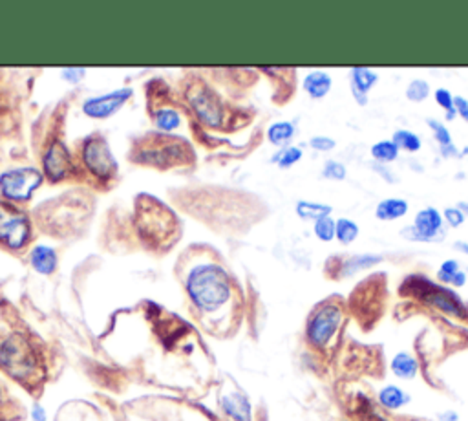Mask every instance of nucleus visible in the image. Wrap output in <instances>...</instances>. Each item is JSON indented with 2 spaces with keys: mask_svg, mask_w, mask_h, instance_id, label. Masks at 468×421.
<instances>
[{
  "mask_svg": "<svg viewBox=\"0 0 468 421\" xmlns=\"http://www.w3.org/2000/svg\"><path fill=\"white\" fill-rule=\"evenodd\" d=\"M333 85V79L328 72L322 70H313L304 78V90L307 92L311 99H322L329 94Z\"/></svg>",
  "mask_w": 468,
  "mask_h": 421,
  "instance_id": "14",
  "label": "nucleus"
},
{
  "mask_svg": "<svg viewBox=\"0 0 468 421\" xmlns=\"http://www.w3.org/2000/svg\"><path fill=\"white\" fill-rule=\"evenodd\" d=\"M187 103L191 105L192 110L196 112L201 123L209 127H220L223 121V107L222 101L216 97L211 88L203 85L191 86L185 94Z\"/></svg>",
  "mask_w": 468,
  "mask_h": 421,
  "instance_id": "10",
  "label": "nucleus"
},
{
  "mask_svg": "<svg viewBox=\"0 0 468 421\" xmlns=\"http://www.w3.org/2000/svg\"><path fill=\"white\" fill-rule=\"evenodd\" d=\"M434 97L439 107L445 110V116H447L448 121H452L457 116L456 108H454V95H452L450 90H447V88H437V90L434 92Z\"/></svg>",
  "mask_w": 468,
  "mask_h": 421,
  "instance_id": "30",
  "label": "nucleus"
},
{
  "mask_svg": "<svg viewBox=\"0 0 468 421\" xmlns=\"http://www.w3.org/2000/svg\"><path fill=\"white\" fill-rule=\"evenodd\" d=\"M64 79H66V81H72V82H77V81H81L83 79V73H85V70H79V68H75V70H64Z\"/></svg>",
  "mask_w": 468,
  "mask_h": 421,
  "instance_id": "38",
  "label": "nucleus"
},
{
  "mask_svg": "<svg viewBox=\"0 0 468 421\" xmlns=\"http://www.w3.org/2000/svg\"><path fill=\"white\" fill-rule=\"evenodd\" d=\"M457 271H461L459 262L454 260V258H448V260H445V262L441 264V267H439L437 280L441 284H448V286H452V280H454Z\"/></svg>",
  "mask_w": 468,
  "mask_h": 421,
  "instance_id": "33",
  "label": "nucleus"
},
{
  "mask_svg": "<svg viewBox=\"0 0 468 421\" xmlns=\"http://www.w3.org/2000/svg\"><path fill=\"white\" fill-rule=\"evenodd\" d=\"M390 368H392V372L395 378L413 379L419 372V363L410 352H399L393 356Z\"/></svg>",
  "mask_w": 468,
  "mask_h": 421,
  "instance_id": "17",
  "label": "nucleus"
},
{
  "mask_svg": "<svg viewBox=\"0 0 468 421\" xmlns=\"http://www.w3.org/2000/svg\"><path fill=\"white\" fill-rule=\"evenodd\" d=\"M381 262H383V257H381V255H353V257L348 258V260L342 264L341 277H351L355 275V273H358V271L377 266V264Z\"/></svg>",
  "mask_w": 468,
  "mask_h": 421,
  "instance_id": "20",
  "label": "nucleus"
},
{
  "mask_svg": "<svg viewBox=\"0 0 468 421\" xmlns=\"http://www.w3.org/2000/svg\"><path fill=\"white\" fill-rule=\"evenodd\" d=\"M132 159L137 165H150L158 169H172L194 164V151L184 138L172 134H149L141 138L132 149Z\"/></svg>",
  "mask_w": 468,
  "mask_h": 421,
  "instance_id": "3",
  "label": "nucleus"
},
{
  "mask_svg": "<svg viewBox=\"0 0 468 421\" xmlns=\"http://www.w3.org/2000/svg\"><path fill=\"white\" fill-rule=\"evenodd\" d=\"M130 97H132L130 88H119V90L112 92V94L86 99L85 105H83V112L88 117H94V119H107L112 114L117 112Z\"/></svg>",
  "mask_w": 468,
  "mask_h": 421,
  "instance_id": "11",
  "label": "nucleus"
},
{
  "mask_svg": "<svg viewBox=\"0 0 468 421\" xmlns=\"http://www.w3.org/2000/svg\"><path fill=\"white\" fill-rule=\"evenodd\" d=\"M342 317V306L335 301H326L322 304L317 306L311 311L309 319L306 324V339L307 343L317 350H324L331 343L335 337L336 330L341 328Z\"/></svg>",
  "mask_w": 468,
  "mask_h": 421,
  "instance_id": "5",
  "label": "nucleus"
},
{
  "mask_svg": "<svg viewBox=\"0 0 468 421\" xmlns=\"http://www.w3.org/2000/svg\"><path fill=\"white\" fill-rule=\"evenodd\" d=\"M41 181H43V174L37 169H13L0 176V191L11 202H24L33 194Z\"/></svg>",
  "mask_w": 468,
  "mask_h": 421,
  "instance_id": "9",
  "label": "nucleus"
},
{
  "mask_svg": "<svg viewBox=\"0 0 468 421\" xmlns=\"http://www.w3.org/2000/svg\"><path fill=\"white\" fill-rule=\"evenodd\" d=\"M445 220L443 213L435 207H425L415 215L412 225L400 229V237L410 242L434 244L445 240Z\"/></svg>",
  "mask_w": 468,
  "mask_h": 421,
  "instance_id": "8",
  "label": "nucleus"
},
{
  "mask_svg": "<svg viewBox=\"0 0 468 421\" xmlns=\"http://www.w3.org/2000/svg\"><path fill=\"white\" fill-rule=\"evenodd\" d=\"M426 125L430 127V130L434 132V139L439 143V146H448L452 145V136L450 130L441 123L439 119H434V117H428L426 121Z\"/></svg>",
  "mask_w": 468,
  "mask_h": 421,
  "instance_id": "32",
  "label": "nucleus"
},
{
  "mask_svg": "<svg viewBox=\"0 0 468 421\" xmlns=\"http://www.w3.org/2000/svg\"><path fill=\"white\" fill-rule=\"evenodd\" d=\"M297 134V127L291 123V121H278V123H272L267 130V138L272 145L282 146L287 145L291 139L294 138Z\"/></svg>",
  "mask_w": 468,
  "mask_h": 421,
  "instance_id": "22",
  "label": "nucleus"
},
{
  "mask_svg": "<svg viewBox=\"0 0 468 421\" xmlns=\"http://www.w3.org/2000/svg\"><path fill=\"white\" fill-rule=\"evenodd\" d=\"M400 295L415 297L430 308L439 309V311L461 319V321H468V306L464 304L463 299L454 289L447 288L443 284L434 282L428 277H406L403 286H400Z\"/></svg>",
  "mask_w": 468,
  "mask_h": 421,
  "instance_id": "4",
  "label": "nucleus"
},
{
  "mask_svg": "<svg viewBox=\"0 0 468 421\" xmlns=\"http://www.w3.org/2000/svg\"><path fill=\"white\" fill-rule=\"evenodd\" d=\"M405 95L412 103H422V101L430 97V85H428V81H425V79H413V81L406 86Z\"/></svg>",
  "mask_w": 468,
  "mask_h": 421,
  "instance_id": "28",
  "label": "nucleus"
},
{
  "mask_svg": "<svg viewBox=\"0 0 468 421\" xmlns=\"http://www.w3.org/2000/svg\"><path fill=\"white\" fill-rule=\"evenodd\" d=\"M333 207L328 203H317V202H306V200H300L297 203V215L304 220H317L324 218V216H331Z\"/></svg>",
  "mask_w": 468,
  "mask_h": 421,
  "instance_id": "23",
  "label": "nucleus"
},
{
  "mask_svg": "<svg viewBox=\"0 0 468 421\" xmlns=\"http://www.w3.org/2000/svg\"><path fill=\"white\" fill-rule=\"evenodd\" d=\"M464 284H467V273L461 270V271H457L456 277H454V280H452V286H454V288H463Z\"/></svg>",
  "mask_w": 468,
  "mask_h": 421,
  "instance_id": "40",
  "label": "nucleus"
},
{
  "mask_svg": "<svg viewBox=\"0 0 468 421\" xmlns=\"http://www.w3.org/2000/svg\"><path fill=\"white\" fill-rule=\"evenodd\" d=\"M377 82H379V75L373 70L362 68V66H355L349 70V88H351V95L358 107H366L368 94Z\"/></svg>",
  "mask_w": 468,
  "mask_h": 421,
  "instance_id": "13",
  "label": "nucleus"
},
{
  "mask_svg": "<svg viewBox=\"0 0 468 421\" xmlns=\"http://www.w3.org/2000/svg\"><path fill=\"white\" fill-rule=\"evenodd\" d=\"M443 220L450 228H461L464 224V215L459 207H447L443 210Z\"/></svg>",
  "mask_w": 468,
  "mask_h": 421,
  "instance_id": "34",
  "label": "nucleus"
},
{
  "mask_svg": "<svg viewBox=\"0 0 468 421\" xmlns=\"http://www.w3.org/2000/svg\"><path fill=\"white\" fill-rule=\"evenodd\" d=\"M136 224L141 240L150 250H166L179 238L181 225L176 215L165 203L149 194L136 200Z\"/></svg>",
  "mask_w": 468,
  "mask_h": 421,
  "instance_id": "2",
  "label": "nucleus"
},
{
  "mask_svg": "<svg viewBox=\"0 0 468 421\" xmlns=\"http://www.w3.org/2000/svg\"><path fill=\"white\" fill-rule=\"evenodd\" d=\"M358 233H361V229H358V225L355 224L353 220H349V218H339V220H336V235H335V238L341 242L342 245L353 244V242L357 240Z\"/></svg>",
  "mask_w": 468,
  "mask_h": 421,
  "instance_id": "26",
  "label": "nucleus"
},
{
  "mask_svg": "<svg viewBox=\"0 0 468 421\" xmlns=\"http://www.w3.org/2000/svg\"><path fill=\"white\" fill-rule=\"evenodd\" d=\"M377 401L383 408H386L390 412H395V410H400L412 401V395L400 387H397V385H386L384 388H381Z\"/></svg>",
  "mask_w": 468,
  "mask_h": 421,
  "instance_id": "15",
  "label": "nucleus"
},
{
  "mask_svg": "<svg viewBox=\"0 0 468 421\" xmlns=\"http://www.w3.org/2000/svg\"><path fill=\"white\" fill-rule=\"evenodd\" d=\"M31 238V225L26 213L9 202H0V242L17 251Z\"/></svg>",
  "mask_w": 468,
  "mask_h": 421,
  "instance_id": "7",
  "label": "nucleus"
},
{
  "mask_svg": "<svg viewBox=\"0 0 468 421\" xmlns=\"http://www.w3.org/2000/svg\"><path fill=\"white\" fill-rule=\"evenodd\" d=\"M454 108H456L457 116H461V119H464L468 123V101L461 95L454 97Z\"/></svg>",
  "mask_w": 468,
  "mask_h": 421,
  "instance_id": "36",
  "label": "nucleus"
},
{
  "mask_svg": "<svg viewBox=\"0 0 468 421\" xmlns=\"http://www.w3.org/2000/svg\"><path fill=\"white\" fill-rule=\"evenodd\" d=\"M31 266L37 273L41 275H50L53 273L57 266V255L55 251L46 247V245H37L33 251H31Z\"/></svg>",
  "mask_w": 468,
  "mask_h": 421,
  "instance_id": "18",
  "label": "nucleus"
},
{
  "mask_svg": "<svg viewBox=\"0 0 468 421\" xmlns=\"http://www.w3.org/2000/svg\"><path fill=\"white\" fill-rule=\"evenodd\" d=\"M373 167H375V171H377V172H383L384 176H386V181H390V183H392V181H393L392 172H388L386 169H383V167H377V165H373Z\"/></svg>",
  "mask_w": 468,
  "mask_h": 421,
  "instance_id": "42",
  "label": "nucleus"
},
{
  "mask_svg": "<svg viewBox=\"0 0 468 421\" xmlns=\"http://www.w3.org/2000/svg\"><path fill=\"white\" fill-rule=\"evenodd\" d=\"M185 289L194 308L203 315L218 314L229 304L233 282L222 266L203 262L192 267L185 277Z\"/></svg>",
  "mask_w": 468,
  "mask_h": 421,
  "instance_id": "1",
  "label": "nucleus"
},
{
  "mask_svg": "<svg viewBox=\"0 0 468 421\" xmlns=\"http://www.w3.org/2000/svg\"><path fill=\"white\" fill-rule=\"evenodd\" d=\"M408 202L403 198H386L383 202L377 203L375 207V218L383 220V222H392V220H399L406 216L408 213Z\"/></svg>",
  "mask_w": 468,
  "mask_h": 421,
  "instance_id": "16",
  "label": "nucleus"
},
{
  "mask_svg": "<svg viewBox=\"0 0 468 421\" xmlns=\"http://www.w3.org/2000/svg\"><path fill=\"white\" fill-rule=\"evenodd\" d=\"M152 121L163 132H172V130L181 127V116H179L178 110H174L172 107L158 108L156 112H152Z\"/></svg>",
  "mask_w": 468,
  "mask_h": 421,
  "instance_id": "21",
  "label": "nucleus"
},
{
  "mask_svg": "<svg viewBox=\"0 0 468 421\" xmlns=\"http://www.w3.org/2000/svg\"><path fill=\"white\" fill-rule=\"evenodd\" d=\"M311 149H315L317 152H329L336 146V142L329 136H315V138L309 139Z\"/></svg>",
  "mask_w": 468,
  "mask_h": 421,
  "instance_id": "35",
  "label": "nucleus"
},
{
  "mask_svg": "<svg viewBox=\"0 0 468 421\" xmlns=\"http://www.w3.org/2000/svg\"><path fill=\"white\" fill-rule=\"evenodd\" d=\"M302 159V151L298 149V146H284V149H280V151L277 152V154L272 156V161L278 165L280 169H289L293 167L294 164H298Z\"/></svg>",
  "mask_w": 468,
  "mask_h": 421,
  "instance_id": "27",
  "label": "nucleus"
},
{
  "mask_svg": "<svg viewBox=\"0 0 468 421\" xmlns=\"http://www.w3.org/2000/svg\"><path fill=\"white\" fill-rule=\"evenodd\" d=\"M457 207H459L463 215H467V213H468V203L467 202H459V203H457Z\"/></svg>",
  "mask_w": 468,
  "mask_h": 421,
  "instance_id": "44",
  "label": "nucleus"
},
{
  "mask_svg": "<svg viewBox=\"0 0 468 421\" xmlns=\"http://www.w3.org/2000/svg\"><path fill=\"white\" fill-rule=\"evenodd\" d=\"M456 250H459L461 253L468 255V244L467 242H456Z\"/></svg>",
  "mask_w": 468,
  "mask_h": 421,
  "instance_id": "43",
  "label": "nucleus"
},
{
  "mask_svg": "<svg viewBox=\"0 0 468 421\" xmlns=\"http://www.w3.org/2000/svg\"><path fill=\"white\" fill-rule=\"evenodd\" d=\"M30 417H31V421H48V414H46V410H44L43 405L37 403V401H35L33 407H31Z\"/></svg>",
  "mask_w": 468,
  "mask_h": 421,
  "instance_id": "37",
  "label": "nucleus"
},
{
  "mask_svg": "<svg viewBox=\"0 0 468 421\" xmlns=\"http://www.w3.org/2000/svg\"><path fill=\"white\" fill-rule=\"evenodd\" d=\"M322 176L326 178V180L342 181L348 176V169H346L344 164L336 161V159H328L322 167Z\"/></svg>",
  "mask_w": 468,
  "mask_h": 421,
  "instance_id": "31",
  "label": "nucleus"
},
{
  "mask_svg": "<svg viewBox=\"0 0 468 421\" xmlns=\"http://www.w3.org/2000/svg\"><path fill=\"white\" fill-rule=\"evenodd\" d=\"M81 159L86 171L94 178H97V180L107 181L115 178L117 161H115L114 154H112L107 139L102 138V136L94 134V136H90V138L83 142Z\"/></svg>",
  "mask_w": 468,
  "mask_h": 421,
  "instance_id": "6",
  "label": "nucleus"
},
{
  "mask_svg": "<svg viewBox=\"0 0 468 421\" xmlns=\"http://www.w3.org/2000/svg\"><path fill=\"white\" fill-rule=\"evenodd\" d=\"M371 158L379 164H390V161H395L399 158V149H397L395 143L392 139H383V142H377L371 146Z\"/></svg>",
  "mask_w": 468,
  "mask_h": 421,
  "instance_id": "25",
  "label": "nucleus"
},
{
  "mask_svg": "<svg viewBox=\"0 0 468 421\" xmlns=\"http://www.w3.org/2000/svg\"><path fill=\"white\" fill-rule=\"evenodd\" d=\"M441 152H443V156H459V154H457L456 146H454V145L441 146Z\"/></svg>",
  "mask_w": 468,
  "mask_h": 421,
  "instance_id": "41",
  "label": "nucleus"
},
{
  "mask_svg": "<svg viewBox=\"0 0 468 421\" xmlns=\"http://www.w3.org/2000/svg\"><path fill=\"white\" fill-rule=\"evenodd\" d=\"M43 167L44 174L50 181H60L68 176V171L72 167V159H70L68 151L64 143L53 142L46 149L43 156Z\"/></svg>",
  "mask_w": 468,
  "mask_h": 421,
  "instance_id": "12",
  "label": "nucleus"
},
{
  "mask_svg": "<svg viewBox=\"0 0 468 421\" xmlns=\"http://www.w3.org/2000/svg\"><path fill=\"white\" fill-rule=\"evenodd\" d=\"M437 421H459V414L456 410H445L437 414Z\"/></svg>",
  "mask_w": 468,
  "mask_h": 421,
  "instance_id": "39",
  "label": "nucleus"
},
{
  "mask_svg": "<svg viewBox=\"0 0 468 421\" xmlns=\"http://www.w3.org/2000/svg\"><path fill=\"white\" fill-rule=\"evenodd\" d=\"M392 142L395 143L397 149L399 151H405V152H410V154H415V152L421 151V138H419L418 134L412 132V130H395L392 136Z\"/></svg>",
  "mask_w": 468,
  "mask_h": 421,
  "instance_id": "24",
  "label": "nucleus"
},
{
  "mask_svg": "<svg viewBox=\"0 0 468 421\" xmlns=\"http://www.w3.org/2000/svg\"><path fill=\"white\" fill-rule=\"evenodd\" d=\"M313 231H315L317 238H319L320 242L335 240L336 220H333L331 216H324V218L317 220L315 225H313Z\"/></svg>",
  "mask_w": 468,
  "mask_h": 421,
  "instance_id": "29",
  "label": "nucleus"
},
{
  "mask_svg": "<svg viewBox=\"0 0 468 421\" xmlns=\"http://www.w3.org/2000/svg\"><path fill=\"white\" fill-rule=\"evenodd\" d=\"M223 408L229 417L234 421H249L251 420V405L247 401V398L240 394L227 395L223 400Z\"/></svg>",
  "mask_w": 468,
  "mask_h": 421,
  "instance_id": "19",
  "label": "nucleus"
}]
</instances>
